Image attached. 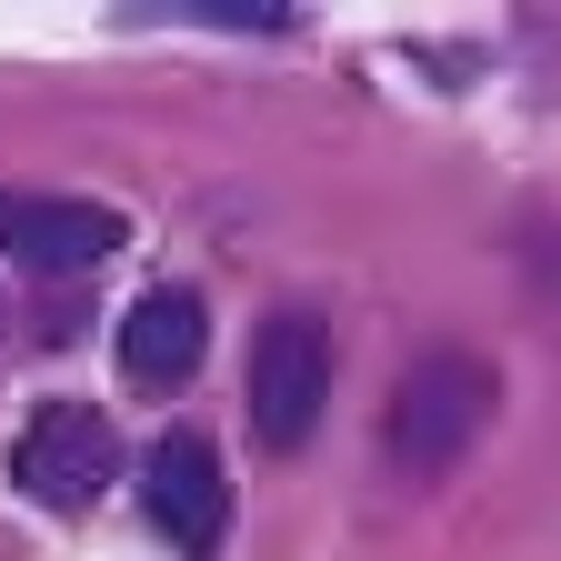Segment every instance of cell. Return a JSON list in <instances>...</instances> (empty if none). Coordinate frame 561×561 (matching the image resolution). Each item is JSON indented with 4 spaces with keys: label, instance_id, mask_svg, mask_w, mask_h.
Returning a JSON list of instances; mask_svg holds the SVG:
<instances>
[{
    "label": "cell",
    "instance_id": "obj_1",
    "mask_svg": "<svg viewBox=\"0 0 561 561\" xmlns=\"http://www.w3.org/2000/svg\"><path fill=\"white\" fill-rule=\"evenodd\" d=\"M491 411H502V371L471 362V351H432V362H411L391 411H381V451L401 481H442L471 461V442L491 432Z\"/></svg>",
    "mask_w": 561,
    "mask_h": 561
},
{
    "label": "cell",
    "instance_id": "obj_4",
    "mask_svg": "<svg viewBox=\"0 0 561 561\" xmlns=\"http://www.w3.org/2000/svg\"><path fill=\"white\" fill-rule=\"evenodd\" d=\"M140 512H151V531L181 541L191 561L221 551V531H231V471H221V451H210V432L171 421V432L140 451Z\"/></svg>",
    "mask_w": 561,
    "mask_h": 561
},
{
    "label": "cell",
    "instance_id": "obj_3",
    "mask_svg": "<svg viewBox=\"0 0 561 561\" xmlns=\"http://www.w3.org/2000/svg\"><path fill=\"white\" fill-rule=\"evenodd\" d=\"M121 471V432L101 401H41L11 442V481L31 491L41 512H91Z\"/></svg>",
    "mask_w": 561,
    "mask_h": 561
},
{
    "label": "cell",
    "instance_id": "obj_5",
    "mask_svg": "<svg viewBox=\"0 0 561 561\" xmlns=\"http://www.w3.org/2000/svg\"><path fill=\"white\" fill-rule=\"evenodd\" d=\"M0 251L41 280H70L121 251V210L101 201H60V191H0Z\"/></svg>",
    "mask_w": 561,
    "mask_h": 561
},
{
    "label": "cell",
    "instance_id": "obj_2",
    "mask_svg": "<svg viewBox=\"0 0 561 561\" xmlns=\"http://www.w3.org/2000/svg\"><path fill=\"white\" fill-rule=\"evenodd\" d=\"M331 411V321L321 311H280L251 341V432L261 451H301Z\"/></svg>",
    "mask_w": 561,
    "mask_h": 561
},
{
    "label": "cell",
    "instance_id": "obj_6",
    "mask_svg": "<svg viewBox=\"0 0 561 561\" xmlns=\"http://www.w3.org/2000/svg\"><path fill=\"white\" fill-rule=\"evenodd\" d=\"M201 351H210V311H201L191 291H171V280L121 311V371H130L140 391H181V381L201 371Z\"/></svg>",
    "mask_w": 561,
    "mask_h": 561
}]
</instances>
